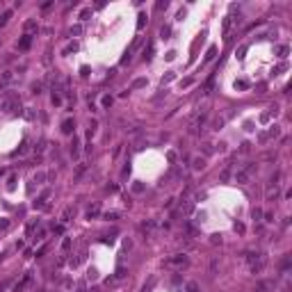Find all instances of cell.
Here are the masks:
<instances>
[{"mask_svg":"<svg viewBox=\"0 0 292 292\" xmlns=\"http://www.w3.org/2000/svg\"><path fill=\"white\" fill-rule=\"evenodd\" d=\"M18 107H21V103L16 101L14 96H7L5 101H2V110H5V112H16Z\"/></svg>","mask_w":292,"mask_h":292,"instance_id":"cell-2","label":"cell"},{"mask_svg":"<svg viewBox=\"0 0 292 292\" xmlns=\"http://www.w3.org/2000/svg\"><path fill=\"white\" fill-rule=\"evenodd\" d=\"M187 290H190V292H199V290H196V285H194V283H190V285H187Z\"/></svg>","mask_w":292,"mask_h":292,"instance_id":"cell-13","label":"cell"},{"mask_svg":"<svg viewBox=\"0 0 292 292\" xmlns=\"http://www.w3.org/2000/svg\"><path fill=\"white\" fill-rule=\"evenodd\" d=\"M27 46H30V34H25L23 41H21V48H27Z\"/></svg>","mask_w":292,"mask_h":292,"instance_id":"cell-7","label":"cell"},{"mask_svg":"<svg viewBox=\"0 0 292 292\" xmlns=\"http://www.w3.org/2000/svg\"><path fill=\"white\" fill-rule=\"evenodd\" d=\"M34 25H37L34 21H27V23H25V30H34Z\"/></svg>","mask_w":292,"mask_h":292,"instance_id":"cell-10","label":"cell"},{"mask_svg":"<svg viewBox=\"0 0 292 292\" xmlns=\"http://www.w3.org/2000/svg\"><path fill=\"white\" fill-rule=\"evenodd\" d=\"M203 167V160H194V169H201Z\"/></svg>","mask_w":292,"mask_h":292,"instance_id":"cell-11","label":"cell"},{"mask_svg":"<svg viewBox=\"0 0 292 292\" xmlns=\"http://www.w3.org/2000/svg\"><path fill=\"white\" fill-rule=\"evenodd\" d=\"M87 215H89V217H96V215H98V205H91V208L87 210Z\"/></svg>","mask_w":292,"mask_h":292,"instance_id":"cell-5","label":"cell"},{"mask_svg":"<svg viewBox=\"0 0 292 292\" xmlns=\"http://www.w3.org/2000/svg\"><path fill=\"white\" fill-rule=\"evenodd\" d=\"M11 80H14V75H11V71L2 73V82H5V85H7V82H11Z\"/></svg>","mask_w":292,"mask_h":292,"instance_id":"cell-4","label":"cell"},{"mask_svg":"<svg viewBox=\"0 0 292 292\" xmlns=\"http://www.w3.org/2000/svg\"><path fill=\"white\" fill-rule=\"evenodd\" d=\"M228 30H231V16L224 21V34H228Z\"/></svg>","mask_w":292,"mask_h":292,"instance_id":"cell-6","label":"cell"},{"mask_svg":"<svg viewBox=\"0 0 292 292\" xmlns=\"http://www.w3.org/2000/svg\"><path fill=\"white\" fill-rule=\"evenodd\" d=\"M71 212H73V208H66V210H64V217H62V221H69V217H71Z\"/></svg>","mask_w":292,"mask_h":292,"instance_id":"cell-8","label":"cell"},{"mask_svg":"<svg viewBox=\"0 0 292 292\" xmlns=\"http://www.w3.org/2000/svg\"><path fill=\"white\" fill-rule=\"evenodd\" d=\"M62 130H64V133H71V130H73V121H71V119H66V121L62 123Z\"/></svg>","mask_w":292,"mask_h":292,"instance_id":"cell-3","label":"cell"},{"mask_svg":"<svg viewBox=\"0 0 292 292\" xmlns=\"http://www.w3.org/2000/svg\"><path fill=\"white\" fill-rule=\"evenodd\" d=\"M171 262H174V265H180V262H187V258H185V256H183V258H174Z\"/></svg>","mask_w":292,"mask_h":292,"instance_id":"cell-9","label":"cell"},{"mask_svg":"<svg viewBox=\"0 0 292 292\" xmlns=\"http://www.w3.org/2000/svg\"><path fill=\"white\" fill-rule=\"evenodd\" d=\"M253 171H256V167H253V164H249V167H244L242 171H237L235 180H237V183H246V180L251 178V174H253Z\"/></svg>","mask_w":292,"mask_h":292,"instance_id":"cell-1","label":"cell"},{"mask_svg":"<svg viewBox=\"0 0 292 292\" xmlns=\"http://www.w3.org/2000/svg\"><path fill=\"white\" fill-rule=\"evenodd\" d=\"M283 292H287V287H285V290H283Z\"/></svg>","mask_w":292,"mask_h":292,"instance_id":"cell-14","label":"cell"},{"mask_svg":"<svg viewBox=\"0 0 292 292\" xmlns=\"http://www.w3.org/2000/svg\"><path fill=\"white\" fill-rule=\"evenodd\" d=\"M278 53H281V57H285V53H287V46H281V48H278Z\"/></svg>","mask_w":292,"mask_h":292,"instance_id":"cell-12","label":"cell"}]
</instances>
